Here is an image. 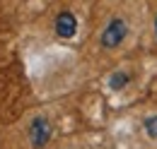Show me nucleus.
I'll use <instances>...</instances> for the list:
<instances>
[{
	"mask_svg": "<svg viewBox=\"0 0 157 149\" xmlns=\"http://www.w3.org/2000/svg\"><path fill=\"white\" fill-rule=\"evenodd\" d=\"M126 36H128V24H126V19L114 17V19H109V24L101 29V34H99V46L106 48V51H111V48L121 46Z\"/></svg>",
	"mask_w": 157,
	"mask_h": 149,
	"instance_id": "1",
	"label": "nucleus"
},
{
	"mask_svg": "<svg viewBox=\"0 0 157 149\" xmlns=\"http://www.w3.org/2000/svg\"><path fill=\"white\" fill-rule=\"evenodd\" d=\"M48 140H51V123H48L44 115H36V118L29 123V142H32L34 147H44Z\"/></svg>",
	"mask_w": 157,
	"mask_h": 149,
	"instance_id": "2",
	"label": "nucleus"
},
{
	"mask_svg": "<svg viewBox=\"0 0 157 149\" xmlns=\"http://www.w3.org/2000/svg\"><path fill=\"white\" fill-rule=\"evenodd\" d=\"M53 29H56V36L73 38V36H75V31H78V19H75L73 12H60L58 17H56Z\"/></svg>",
	"mask_w": 157,
	"mask_h": 149,
	"instance_id": "3",
	"label": "nucleus"
},
{
	"mask_svg": "<svg viewBox=\"0 0 157 149\" xmlns=\"http://www.w3.org/2000/svg\"><path fill=\"white\" fill-rule=\"evenodd\" d=\"M143 130H145V135H147V137L157 140V113L147 115V118L143 120Z\"/></svg>",
	"mask_w": 157,
	"mask_h": 149,
	"instance_id": "4",
	"label": "nucleus"
},
{
	"mask_svg": "<svg viewBox=\"0 0 157 149\" xmlns=\"http://www.w3.org/2000/svg\"><path fill=\"white\" fill-rule=\"evenodd\" d=\"M128 79H131V77H128L126 72H114L111 79H109V87H111L114 92H118V89H123V87L128 84Z\"/></svg>",
	"mask_w": 157,
	"mask_h": 149,
	"instance_id": "5",
	"label": "nucleus"
},
{
	"mask_svg": "<svg viewBox=\"0 0 157 149\" xmlns=\"http://www.w3.org/2000/svg\"><path fill=\"white\" fill-rule=\"evenodd\" d=\"M155 34H157V17H155Z\"/></svg>",
	"mask_w": 157,
	"mask_h": 149,
	"instance_id": "6",
	"label": "nucleus"
}]
</instances>
